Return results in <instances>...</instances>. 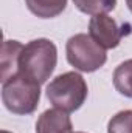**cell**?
I'll list each match as a JSON object with an SVG mask.
<instances>
[{
	"mask_svg": "<svg viewBox=\"0 0 132 133\" xmlns=\"http://www.w3.org/2000/svg\"><path fill=\"white\" fill-rule=\"evenodd\" d=\"M58 64V48L50 39H34L23 45L19 57V71L30 79L45 84Z\"/></svg>",
	"mask_w": 132,
	"mask_h": 133,
	"instance_id": "cell-1",
	"label": "cell"
},
{
	"mask_svg": "<svg viewBox=\"0 0 132 133\" xmlns=\"http://www.w3.org/2000/svg\"><path fill=\"white\" fill-rule=\"evenodd\" d=\"M45 95L55 108L73 113L84 105L89 95V87L79 73L67 71L56 76L47 85Z\"/></svg>",
	"mask_w": 132,
	"mask_h": 133,
	"instance_id": "cell-2",
	"label": "cell"
},
{
	"mask_svg": "<svg viewBox=\"0 0 132 133\" xmlns=\"http://www.w3.org/2000/svg\"><path fill=\"white\" fill-rule=\"evenodd\" d=\"M2 101L13 115H31L40 101V84L22 73L2 82Z\"/></svg>",
	"mask_w": 132,
	"mask_h": 133,
	"instance_id": "cell-3",
	"label": "cell"
},
{
	"mask_svg": "<svg viewBox=\"0 0 132 133\" xmlns=\"http://www.w3.org/2000/svg\"><path fill=\"white\" fill-rule=\"evenodd\" d=\"M67 61L78 71L93 73L106 64L107 54L103 46L90 37V34L78 33L67 40Z\"/></svg>",
	"mask_w": 132,
	"mask_h": 133,
	"instance_id": "cell-4",
	"label": "cell"
},
{
	"mask_svg": "<svg viewBox=\"0 0 132 133\" xmlns=\"http://www.w3.org/2000/svg\"><path fill=\"white\" fill-rule=\"evenodd\" d=\"M131 25H118L115 19H112L107 14L93 16L89 22V34L90 37L103 46L104 50L117 48L121 42V39L128 34H131Z\"/></svg>",
	"mask_w": 132,
	"mask_h": 133,
	"instance_id": "cell-5",
	"label": "cell"
},
{
	"mask_svg": "<svg viewBox=\"0 0 132 133\" xmlns=\"http://www.w3.org/2000/svg\"><path fill=\"white\" fill-rule=\"evenodd\" d=\"M36 133H73V124L67 111L51 108L37 118Z\"/></svg>",
	"mask_w": 132,
	"mask_h": 133,
	"instance_id": "cell-6",
	"label": "cell"
},
{
	"mask_svg": "<svg viewBox=\"0 0 132 133\" xmlns=\"http://www.w3.org/2000/svg\"><path fill=\"white\" fill-rule=\"evenodd\" d=\"M23 45L19 40H5L2 46V82L9 79L19 71V57Z\"/></svg>",
	"mask_w": 132,
	"mask_h": 133,
	"instance_id": "cell-7",
	"label": "cell"
},
{
	"mask_svg": "<svg viewBox=\"0 0 132 133\" xmlns=\"http://www.w3.org/2000/svg\"><path fill=\"white\" fill-rule=\"evenodd\" d=\"M27 8L40 19H53L64 12L67 0H25Z\"/></svg>",
	"mask_w": 132,
	"mask_h": 133,
	"instance_id": "cell-8",
	"label": "cell"
},
{
	"mask_svg": "<svg viewBox=\"0 0 132 133\" xmlns=\"http://www.w3.org/2000/svg\"><path fill=\"white\" fill-rule=\"evenodd\" d=\"M112 79L115 90L120 95L132 99V59H128L117 66Z\"/></svg>",
	"mask_w": 132,
	"mask_h": 133,
	"instance_id": "cell-9",
	"label": "cell"
},
{
	"mask_svg": "<svg viewBox=\"0 0 132 133\" xmlns=\"http://www.w3.org/2000/svg\"><path fill=\"white\" fill-rule=\"evenodd\" d=\"M73 5L87 16L107 14L115 9L117 0H73Z\"/></svg>",
	"mask_w": 132,
	"mask_h": 133,
	"instance_id": "cell-10",
	"label": "cell"
},
{
	"mask_svg": "<svg viewBox=\"0 0 132 133\" xmlns=\"http://www.w3.org/2000/svg\"><path fill=\"white\" fill-rule=\"evenodd\" d=\"M107 133H132V110H123L112 116L107 124Z\"/></svg>",
	"mask_w": 132,
	"mask_h": 133,
	"instance_id": "cell-11",
	"label": "cell"
},
{
	"mask_svg": "<svg viewBox=\"0 0 132 133\" xmlns=\"http://www.w3.org/2000/svg\"><path fill=\"white\" fill-rule=\"evenodd\" d=\"M126 5H128V8H129V11L132 12V0H126Z\"/></svg>",
	"mask_w": 132,
	"mask_h": 133,
	"instance_id": "cell-12",
	"label": "cell"
},
{
	"mask_svg": "<svg viewBox=\"0 0 132 133\" xmlns=\"http://www.w3.org/2000/svg\"><path fill=\"white\" fill-rule=\"evenodd\" d=\"M0 133H11V132H8V130H2Z\"/></svg>",
	"mask_w": 132,
	"mask_h": 133,
	"instance_id": "cell-13",
	"label": "cell"
},
{
	"mask_svg": "<svg viewBox=\"0 0 132 133\" xmlns=\"http://www.w3.org/2000/svg\"><path fill=\"white\" fill-rule=\"evenodd\" d=\"M75 133H84V132H75Z\"/></svg>",
	"mask_w": 132,
	"mask_h": 133,
	"instance_id": "cell-14",
	"label": "cell"
}]
</instances>
